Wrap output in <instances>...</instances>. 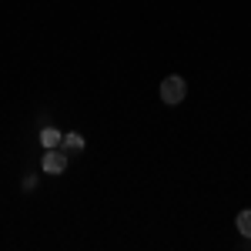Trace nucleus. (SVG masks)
Listing matches in <instances>:
<instances>
[{"mask_svg":"<svg viewBox=\"0 0 251 251\" xmlns=\"http://www.w3.org/2000/svg\"><path fill=\"white\" fill-rule=\"evenodd\" d=\"M64 151H67V154H80V151H84V137H80L77 131L64 134Z\"/></svg>","mask_w":251,"mask_h":251,"instance_id":"4","label":"nucleus"},{"mask_svg":"<svg viewBox=\"0 0 251 251\" xmlns=\"http://www.w3.org/2000/svg\"><path fill=\"white\" fill-rule=\"evenodd\" d=\"M234 225H238V231L245 234V238H251V208L238 214V221H234Z\"/></svg>","mask_w":251,"mask_h":251,"instance_id":"5","label":"nucleus"},{"mask_svg":"<svg viewBox=\"0 0 251 251\" xmlns=\"http://www.w3.org/2000/svg\"><path fill=\"white\" fill-rule=\"evenodd\" d=\"M184 94H188V84H184V77L171 74V77L161 80V100H164V104H181V100H184Z\"/></svg>","mask_w":251,"mask_h":251,"instance_id":"1","label":"nucleus"},{"mask_svg":"<svg viewBox=\"0 0 251 251\" xmlns=\"http://www.w3.org/2000/svg\"><path fill=\"white\" fill-rule=\"evenodd\" d=\"M34 188H37V177L27 174V177H24V191H34Z\"/></svg>","mask_w":251,"mask_h":251,"instance_id":"6","label":"nucleus"},{"mask_svg":"<svg viewBox=\"0 0 251 251\" xmlns=\"http://www.w3.org/2000/svg\"><path fill=\"white\" fill-rule=\"evenodd\" d=\"M40 144H44V148H60V144H64V134H60L57 127H44V131H40Z\"/></svg>","mask_w":251,"mask_h":251,"instance_id":"3","label":"nucleus"},{"mask_svg":"<svg viewBox=\"0 0 251 251\" xmlns=\"http://www.w3.org/2000/svg\"><path fill=\"white\" fill-rule=\"evenodd\" d=\"M40 168L47 174H64L67 171V151H60V148H47V154L40 161Z\"/></svg>","mask_w":251,"mask_h":251,"instance_id":"2","label":"nucleus"}]
</instances>
